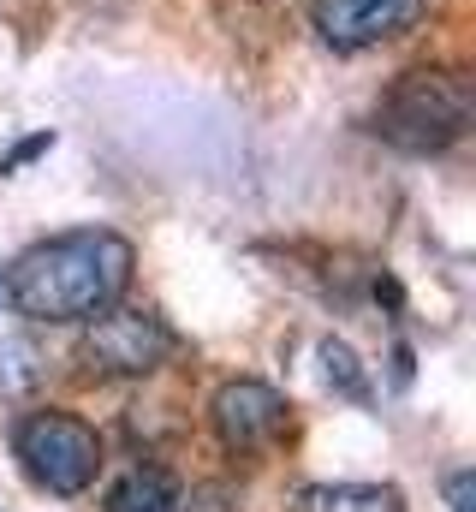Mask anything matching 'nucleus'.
Wrapping results in <instances>:
<instances>
[{
    "label": "nucleus",
    "instance_id": "10",
    "mask_svg": "<svg viewBox=\"0 0 476 512\" xmlns=\"http://www.w3.org/2000/svg\"><path fill=\"white\" fill-rule=\"evenodd\" d=\"M447 507H453V512H476V471H471V465L447 477Z\"/></svg>",
    "mask_w": 476,
    "mask_h": 512
},
{
    "label": "nucleus",
    "instance_id": "1",
    "mask_svg": "<svg viewBox=\"0 0 476 512\" xmlns=\"http://www.w3.org/2000/svg\"><path fill=\"white\" fill-rule=\"evenodd\" d=\"M137 251L108 233V227H84V233H60L42 239L12 262L6 274V298L18 316L48 322V328H78L90 316H102L108 304L125 298Z\"/></svg>",
    "mask_w": 476,
    "mask_h": 512
},
{
    "label": "nucleus",
    "instance_id": "4",
    "mask_svg": "<svg viewBox=\"0 0 476 512\" xmlns=\"http://www.w3.org/2000/svg\"><path fill=\"white\" fill-rule=\"evenodd\" d=\"M173 358H179V334L155 310H125V304H108L102 316H90L84 346H78L84 376H102V382H143L167 370Z\"/></svg>",
    "mask_w": 476,
    "mask_h": 512
},
{
    "label": "nucleus",
    "instance_id": "5",
    "mask_svg": "<svg viewBox=\"0 0 476 512\" xmlns=\"http://www.w3.org/2000/svg\"><path fill=\"white\" fill-rule=\"evenodd\" d=\"M209 423H215V441H221L227 459H268L286 441V429H292V405H286L280 387L238 376V382L215 387Z\"/></svg>",
    "mask_w": 476,
    "mask_h": 512
},
{
    "label": "nucleus",
    "instance_id": "3",
    "mask_svg": "<svg viewBox=\"0 0 476 512\" xmlns=\"http://www.w3.org/2000/svg\"><path fill=\"white\" fill-rule=\"evenodd\" d=\"M12 453H18L24 477H30L36 489L60 495V501L84 495V489L96 483V471H102V435H96L84 417L54 411V405L18 417V429H12Z\"/></svg>",
    "mask_w": 476,
    "mask_h": 512
},
{
    "label": "nucleus",
    "instance_id": "2",
    "mask_svg": "<svg viewBox=\"0 0 476 512\" xmlns=\"http://www.w3.org/2000/svg\"><path fill=\"white\" fill-rule=\"evenodd\" d=\"M476 120V90L459 66H417V72H399L375 114L369 131L381 143H393L399 155H441L453 149Z\"/></svg>",
    "mask_w": 476,
    "mask_h": 512
},
{
    "label": "nucleus",
    "instance_id": "11",
    "mask_svg": "<svg viewBox=\"0 0 476 512\" xmlns=\"http://www.w3.org/2000/svg\"><path fill=\"white\" fill-rule=\"evenodd\" d=\"M48 149H54V131H36V137H24V143L0 161V173H18L24 161H36V155H48Z\"/></svg>",
    "mask_w": 476,
    "mask_h": 512
},
{
    "label": "nucleus",
    "instance_id": "8",
    "mask_svg": "<svg viewBox=\"0 0 476 512\" xmlns=\"http://www.w3.org/2000/svg\"><path fill=\"white\" fill-rule=\"evenodd\" d=\"M298 512H405V501L381 483H310L298 495Z\"/></svg>",
    "mask_w": 476,
    "mask_h": 512
},
{
    "label": "nucleus",
    "instance_id": "7",
    "mask_svg": "<svg viewBox=\"0 0 476 512\" xmlns=\"http://www.w3.org/2000/svg\"><path fill=\"white\" fill-rule=\"evenodd\" d=\"M108 512H191V501L161 465H137L108 489Z\"/></svg>",
    "mask_w": 476,
    "mask_h": 512
},
{
    "label": "nucleus",
    "instance_id": "9",
    "mask_svg": "<svg viewBox=\"0 0 476 512\" xmlns=\"http://www.w3.org/2000/svg\"><path fill=\"white\" fill-rule=\"evenodd\" d=\"M316 358H322V376H328L334 393H346V399H369V376H363V364L352 358L346 340H322Z\"/></svg>",
    "mask_w": 476,
    "mask_h": 512
},
{
    "label": "nucleus",
    "instance_id": "6",
    "mask_svg": "<svg viewBox=\"0 0 476 512\" xmlns=\"http://www.w3.org/2000/svg\"><path fill=\"white\" fill-rule=\"evenodd\" d=\"M310 18H316L328 48L363 54V48H381V42L405 36L423 18V0H310Z\"/></svg>",
    "mask_w": 476,
    "mask_h": 512
}]
</instances>
